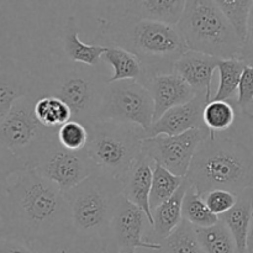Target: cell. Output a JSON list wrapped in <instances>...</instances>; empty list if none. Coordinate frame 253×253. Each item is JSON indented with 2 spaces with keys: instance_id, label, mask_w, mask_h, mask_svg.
<instances>
[{
  "instance_id": "cell-16",
  "label": "cell",
  "mask_w": 253,
  "mask_h": 253,
  "mask_svg": "<svg viewBox=\"0 0 253 253\" xmlns=\"http://www.w3.org/2000/svg\"><path fill=\"white\" fill-rule=\"evenodd\" d=\"M220 63V58L188 51L178 59L174 73L179 74L193 88L197 95L204 94L211 99V81Z\"/></svg>"
},
{
  "instance_id": "cell-33",
  "label": "cell",
  "mask_w": 253,
  "mask_h": 253,
  "mask_svg": "<svg viewBox=\"0 0 253 253\" xmlns=\"http://www.w3.org/2000/svg\"><path fill=\"white\" fill-rule=\"evenodd\" d=\"M235 105L242 113H249L253 106V67L246 66L241 76Z\"/></svg>"
},
{
  "instance_id": "cell-30",
  "label": "cell",
  "mask_w": 253,
  "mask_h": 253,
  "mask_svg": "<svg viewBox=\"0 0 253 253\" xmlns=\"http://www.w3.org/2000/svg\"><path fill=\"white\" fill-rule=\"evenodd\" d=\"M216 4L244 43L247 35V26H249L253 1L251 0H217Z\"/></svg>"
},
{
  "instance_id": "cell-12",
  "label": "cell",
  "mask_w": 253,
  "mask_h": 253,
  "mask_svg": "<svg viewBox=\"0 0 253 253\" xmlns=\"http://www.w3.org/2000/svg\"><path fill=\"white\" fill-rule=\"evenodd\" d=\"M36 170L54 183L62 192L67 193L78 187L99 169L86 150L69 151L59 143Z\"/></svg>"
},
{
  "instance_id": "cell-6",
  "label": "cell",
  "mask_w": 253,
  "mask_h": 253,
  "mask_svg": "<svg viewBox=\"0 0 253 253\" xmlns=\"http://www.w3.org/2000/svg\"><path fill=\"white\" fill-rule=\"evenodd\" d=\"M189 51L220 59L240 58L242 41L216 1L190 0L177 25Z\"/></svg>"
},
{
  "instance_id": "cell-24",
  "label": "cell",
  "mask_w": 253,
  "mask_h": 253,
  "mask_svg": "<svg viewBox=\"0 0 253 253\" xmlns=\"http://www.w3.org/2000/svg\"><path fill=\"white\" fill-rule=\"evenodd\" d=\"M183 219L195 229L211 227L220 221L219 216L208 208L205 200L190 183L183 200Z\"/></svg>"
},
{
  "instance_id": "cell-32",
  "label": "cell",
  "mask_w": 253,
  "mask_h": 253,
  "mask_svg": "<svg viewBox=\"0 0 253 253\" xmlns=\"http://www.w3.org/2000/svg\"><path fill=\"white\" fill-rule=\"evenodd\" d=\"M208 208L217 216L226 214L237 202V194L226 189H212L202 195Z\"/></svg>"
},
{
  "instance_id": "cell-7",
  "label": "cell",
  "mask_w": 253,
  "mask_h": 253,
  "mask_svg": "<svg viewBox=\"0 0 253 253\" xmlns=\"http://www.w3.org/2000/svg\"><path fill=\"white\" fill-rule=\"evenodd\" d=\"M123 194V182L98 170L74 189L64 193L71 211L73 232L98 236L105 230L114 205Z\"/></svg>"
},
{
  "instance_id": "cell-21",
  "label": "cell",
  "mask_w": 253,
  "mask_h": 253,
  "mask_svg": "<svg viewBox=\"0 0 253 253\" xmlns=\"http://www.w3.org/2000/svg\"><path fill=\"white\" fill-rule=\"evenodd\" d=\"M252 209L253 189H247L237 195V202L231 210L219 216V219L226 225L234 236L240 253H247L246 242L252 217Z\"/></svg>"
},
{
  "instance_id": "cell-28",
  "label": "cell",
  "mask_w": 253,
  "mask_h": 253,
  "mask_svg": "<svg viewBox=\"0 0 253 253\" xmlns=\"http://www.w3.org/2000/svg\"><path fill=\"white\" fill-rule=\"evenodd\" d=\"M35 115L42 125L51 128H59L72 120L71 109L54 96H41L37 99Z\"/></svg>"
},
{
  "instance_id": "cell-20",
  "label": "cell",
  "mask_w": 253,
  "mask_h": 253,
  "mask_svg": "<svg viewBox=\"0 0 253 253\" xmlns=\"http://www.w3.org/2000/svg\"><path fill=\"white\" fill-rule=\"evenodd\" d=\"M79 26L74 16L67 19L62 36L63 52L67 59L73 63L86 64L90 67H98L99 62L103 59L106 47L101 44H86L79 39Z\"/></svg>"
},
{
  "instance_id": "cell-15",
  "label": "cell",
  "mask_w": 253,
  "mask_h": 253,
  "mask_svg": "<svg viewBox=\"0 0 253 253\" xmlns=\"http://www.w3.org/2000/svg\"><path fill=\"white\" fill-rule=\"evenodd\" d=\"M145 86L150 90L155 103V121L170 109L184 105L197 96L192 86L174 72L155 77Z\"/></svg>"
},
{
  "instance_id": "cell-25",
  "label": "cell",
  "mask_w": 253,
  "mask_h": 253,
  "mask_svg": "<svg viewBox=\"0 0 253 253\" xmlns=\"http://www.w3.org/2000/svg\"><path fill=\"white\" fill-rule=\"evenodd\" d=\"M195 232L204 253H240L234 236L221 220L211 227L195 229Z\"/></svg>"
},
{
  "instance_id": "cell-2",
  "label": "cell",
  "mask_w": 253,
  "mask_h": 253,
  "mask_svg": "<svg viewBox=\"0 0 253 253\" xmlns=\"http://www.w3.org/2000/svg\"><path fill=\"white\" fill-rule=\"evenodd\" d=\"M187 179L200 195L212 189L237 195L253 189V114L237 109L230 130L211 133L198 148Z\"/></svg>"
},
{
  "instance_id": "cell-31",
  "label": "cell",
  "mask_w": 253,
  "mask_h": 253,
  "mask_svg": "<svg viewBox=\"0 0 253 253\" xmlns=\"http://www.w3.org/2000/svg\"><path fill=\"white\" fill-rule=\"evenodd\" d=\"M58 141L66 150H85L89 142V130L83 124L71 120L58 128Z\"/></svg>"
},
{
  "instance_id": "cell-37",
  "label": "cell",
  "mask_w": 253,
  "mask_h": 253,
  "mask_svg": "<svg viewBox=\"0 0 253 253\" xmlns=\"http://www.w3.org/2000/svg\"><path fill=\"white\" fill-rule=\"evenodd\" d=\"M249 113H251V114H253V106H252V108H251V110H250V111H249Z\"/></svg>"
},
{
  "instance_id": "cell-1",
  "label": "cell",
  "mask_w": 253,
  "mask_h": 253,
  "mask_svg": "<svg viewBox=\"0 0 253 253\" xmlns=\"http://www.w3.org/2000/svg\"><path fill=\"white\" fill-rule=\"evenodd\" d=\"M73 231L64 193L36 169L0 182V239L47 242Z\"/></svg>"
},
{
  "instance_id": "cell-5",
  "label": "cell",
  "mask_w": 253,
  "mask_h": 253,
  "mask_svg": "<svg viewBox=\"0 0 253 253\" xmlns=\"http://www.w3.org/2000/svg\"><path fill=\"white\" fill-rule=\"evenodd\" d=\"M108 78L96 67L66 62L39 78L37 95L54 96L72 111V120L89 130L96 123Z\"/></svg>"
},
{
  "instance_id": "cell-9",
  "label": "cell",
  "mask_w": 253,
  "mask_h": 253,
  "mask_svg": "<svg viewBox=\"0 0 253 253\" xmlns=\"http://www.w3.org/2000/svg\"><path fill=\"white\" fill-rule=\"evenodd\" d=\"M98 120L114 121L148 130L155 121V103L150 90L137 81L108 83Z\"/></svg>"
},
{
  "instance_id": "cell-11",
  "label": "cell",
  "mask_w": 253,
  "mask_h": 253,
  "mask_svg": "<svg viewBox=\"0 0 253 253\" xmlns=\"http://www.w3.org/2000/svg\"><path fill=\"white\" fill-rule=\"evenodd\" d=\"M210 135L208 128H195L177 136L145 138L142 155L177 177L187 178L198 148Z\"/></svg>"
},
{
  "instance_id": "cell-8",
  "label": "cell",
  "mask_w": 253,
  "mask_h": 253,
  "mask_svg": "<svg viewBox=\"0 0 253 253\" xmlns=\"http://www.w3.org/2000/svg\"><path fill=\"white\" fill-rule=\"evenodd\" d=\"M143 131L138 126L96 121L89 127L85 150L99 170L121 180L142 156Z\"/></svg>"
},
{
  "instance_id": "cell-36",
  "label": "cell",
  "mask_w": 253,
  "mask_h": 253,
  "mask_svg": "<svg viewBox=\"0 0 253 253\" xmlns=\"http://www.w3.org/2000/svg\"><path fill=\"white\" fill-rule=\"evenodd\" d=\"M246 252L247 253H253V209H252L251 222H250V227H249V234H247Z\"/></svg>"
},
{
  "instance_id": "cell-10",
  "label": "cell",
  "mask_w": 253,
  "mask_h": 253,
  "mask_svg": "<svg viewBox=\"0 0 253 253\" xmlns=\"http://www.w3.org/2000/svg\"><path fill=\"white\" fill-rule=\"evenodd\" d=\"M147 227L150 221L145 211L123 194L119 195L110 220L100 236L101 253H130L136 249L162 251L161 244L146 241Z\"/></svg>"
},
{
  "instance_id": "cell-3",
  "label": "cell",
  "mask_w": 253,
  "mask_h": 253,
  "mask_svg": "<svg viewBox=\"0 0 253 253\" xmlns=\"http://www.w3.org/2000/svg\"><path fill=\"white\" fill-rule=\"evenodd\" d=\"M95 44L116 46L137 57L145 69V82L174 72L178 59L188 52L177 26L121 15L98 19Z\"/></svg>"
},
{
  "instance_id": "cell-38",
  "label": "cell",
  "mask_w": 253,
  "mask_h": 253,
  "mask_svg": "<svg viewBox=\"0 0 253 253\" xmlns=\"http://www.w3.org/2000/svg\"><path fill=\"white\" fill-rule=\"evenodd\" d=\"M130 253H136V251H132V252H130Z\"/></svg>"
},
{
  "instance_id": "cell-26",
  "label": "cell",
  "mask_w": 253,
  "mask_h": 253,
  "mask_svg": "<svg viewBox=\"0 0 253 253\" xmlns=\"http://www.w3.org/2000/svg\"><path fill=\"white\" fill-rule=\"evenodd\" d=\"M185 178L177 177L168 169H166L165 167L155 163L152 188H151L150 195V205L152 211L162 203L170 199L179 190Z\"/></svg>"
},
{
  "instance_id": "cell-34",
  "label": "cell",
  "mask_w": 253,
  "mask_h": 253,
  "mask_svg": "<svg viewBox=\"0 0 253 253\" xmlns=\"http://www.w3.org/2000/svg\"><path fill=\"white\" fill-rule=\"evenodd\" d=\"M0 253H43L31 242L20 239H0Z\"/></svg>"
},
{
  "instance_id": "cell-35",
  "label": "cell",
  "mask_w": 253,
  "mask_h": 253,
  "mask_svg": "<svg viewBox=\"0 0 253 253\" xmlns=\"http://www.w3.org/2000/svg\"><path fill=\"white\" fill-rule=\"evenodd\" d=\"M240 59L246 63V66L253 67V5L249 19V26H247V35L242 43V51Z\"/></svg>"
},
{
  "instance_id": "cell-17",
  "label": "cell",
  "mask_w": 253,
  "mask_h": 253,
  "mask_svg": "<svg viewBox=\"0 0 253 253\" xmlns=\"http://www.w3.org/2000/svg\"><path fill=\"white\" fill-rule=\"evenodd\" d=\"M153 167L155 163L146 156H141L135 165L130 168L123 182V195L145 211L147 215L150 227L153 225L152 209L150 205L151 188L153 180Z\"/></svg>"
},
{
  "instance_id": "cell-14",
  "label": "cell",
  "mask_w": 253,
  "mask_h": 253,
  "mask_svg": "<svg viewBox=\"0 0 253 253\" xmlns=\"http://www.w3.org/2000/svg\"><path fill=\"white\" fill-rule=\"evenodd\" d=\"M39 77L12 58L0 61V120L9 114L17 100L37 95ZM39 96V95H37Z\"/></svg>"
},
{
  "instance_id": "cell-23",
  "label": "cell",
  "mask_w": 253,
  "mask_h": 253,
  "mask_svg": "<svg viewBox=\"0 0 253 253\" xmlns=\"http://www.w3.org/2000/svg\"><path fill=\"white\" fill-rule=\"evenodd\" d=\"M246 63L240 58L220 59L219 67V88L211 100L216 101H234L237 98V89H239L241 76Z\"/></svg>"
},
{
  "instance_id": "cell-4",
  "label": "cell",
  "mask_w": 253,
  "mask_h": 253,
  "mask_svg": "<svg viewBox=\"0 0 253 253\" xmlns=\"http://www.w3.org/2000/svg\"><path fill=\"white\" fill-rule=\"evenodd\" d=\"M37 99H20L0 120V182L15 173L37 169L59 145L58 128L42 125L35 115Z\"/></svg>"
},
{
  "instance_id": "cell-27",
  "label": "cell",
  "mask_w": 253,
  "mask_h": 253,
  "mask_svg": "<svg viewBox=\"0 0 253 253\" xmlns=\"http://www.w3.org/2000/svg\"><path fill=\"white\" fill-rule=\"evenodd\" d=\"M203 119L210 133L225 132L234 126L237 108L234 101L210 100L205 106Z\"/></svg>"
},
{
  "instance_id": "cell-18",
  "label": "cell",
  "mask_w": 253,
  "mask_h": 253,
  "mask_svg": "<svg viewBox=\"0 0 253 253\" xmlns=\"http://www.w3.org/2000/svg\"><path fill=\"white\" fill-rule=\"evenodd\" d=\"M189 182L185 178L184 183L177 193L167 202L162 203L160 207L152 211L153 225L150 227V231L146 232V241L162 244L172 232L179 227L183 222V200L187 193Z\"/></svg>"
},
{
  "instance_id": "cell-13",
  "label": "cell",
  "mask_w": 253,
  "mask_h": 253,
  "mask_svg": "<svg viewBox=\"0 0 253 253\" xmlns=\"http://www.w3.org/2000/svg\"><path fill=\"white\" fill-rule=\"evenodd\" d=\"M211 99L204 94H199L192 101L177 106L163 114L148 130L143 131L145 138L157 136H177L195 128H207L203 119L204 109Z\"/></svg>"
},
{
  "instance_id": "cell-29",
  "label": "cell",
  "mask_w": 253,
  "mask_h": 253,
  "mask_svg": "<svg viewBox=\"0 0 253 253\" xmlns=\"http://www.w3.org/2000/svg\"><path fill=\"white\" fill-rule=\"evenodd\" d=\"M161 245L162 251L166 253H204L197 237L195 227L185 220Z\"/></svg>"
},
{
  "instance_id": "cell-19",
  "label": "cell",
  "mask_w": 253,
  "mask_h": 253,
  "mask_svg": "<svg viewBox=\"0 0 253 253\" xmlns=\"http://www.w3.org/2000/svg\"><path fill=\"white\" fill-rule=\"evenodd\" d=\"M124 15L148 21L177 26L183 16L187 1L183 0H141L121 1Z\"/></svg>"
},
{
  "instance_id": "cell-22",
  "label": "cell",
  "mask_w": 253,
  "mask_h": 253,
  "mask_svg": "<svg viewBox=\"0 0 253 253\" xmlns=\"http://www.w3.org/2000/svg\"><path fill=\"white\" fill-rule=\"evenodd\" d=\"M105 47L106 52L103 56V61L114 68L113 76L108 78V83L119 81H137L143 84L145 69L137 57L120 47Z\"/></svg>"
}]
</instances>
